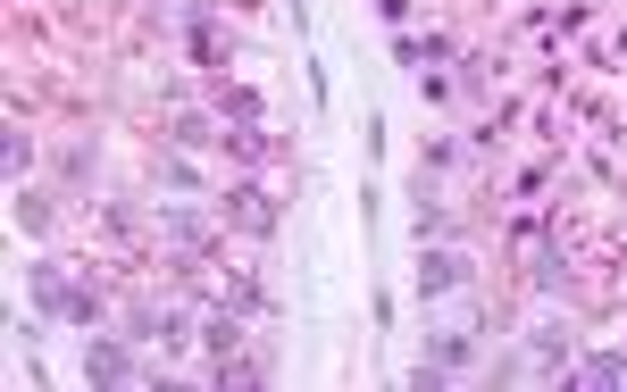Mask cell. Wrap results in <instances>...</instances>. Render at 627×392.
Instances as JSON below:
<instances>
[{
  "label": "cell",
  "instance_id": "cell-4",
  "mask_svg": "<svg viewBox=\"0 0 627 392\" xmlns=\"http://www.w3.org/2000/svg\"><path fill=\"white\" fill-rule=\"evenodd\" d=\"M577 384H627V359H619V351L586 359V368H577Z\"/></svg>",
  "mask_w": 627,
  "mask_h": 392
},
{
  "label": "cell",
  "instance_id": "cell-1",
  "mask_svg": "<svg viewBox=\"0 0 627 392\" xmlns=\"http://www.w3.org/2000/svg\"><path fill=\"white\" fill-rule=\"evenodd\" d=\"M227 218L243 225V234H276V201H268L260 184H234L227 192Z\"/></svg>",
  "mask_w": 627,
  "mask_h": 392
},
{
  "label": "cell",
  "instance_id": "cell-2",
  "mask_svg": "<svg viewBox=\"0 0 627 392\" xmlns=\"http://www.w3.org/2000/svg\"><path fill=\"white\" fill-rule=\"evenodd\" d=\"M452 284H469V259H460V251H427V259H418V293H452Z\"/></svg>",
  "mask_w": 627,
  "mask_h": 392
},
{
  "label": "cell",
  "instance_id": "cell-3",
  "mask_svg": "<svg viewBox=\"0 0 627 392\" xmlns=\"http://www.w3.org/2000/svg\"><path fill=\"white\" fill-rule=\"evenodd\" d=\"M84 375H93V384H134V359L117 351V342L93 335V351H84Z\"/></svg>",
  "mask_w": 627,
  "mask_h": 392
},
{
  "label": "cell",
  "instance_id": "cell-5",
  "mask_svg": "<svg viewBox=\"0 0 627 392\" xmlns=\"http://www.w3.org/2000/svg\"><path fill=\"white\" fill-rule=\"evenodd\" d=\"M201 342H209V351H218V359H227L234 342H243V326H234V318H209V326H201Z\"/></svg>",
  "mask_w": 627,
  "mask_h": 392
}]
</instances>
